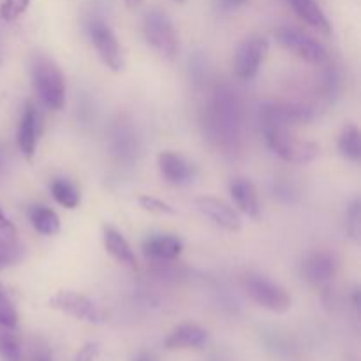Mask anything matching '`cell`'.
Listing matches in <instances>:
<instances>
[{
  "label": "cell",
  "mask_w": 361,
  "mask_h": 361,
  "mask_svg": "<svg viewBox=\"0 0 361 361\" xmlns=\"http://www.w3.org/2000/svg\"><path fill=\"white\" fill-rule=\"evenodd\" d=\"M32 85L42 104L60 111L66 104V80L60 67L48 56H35L32 62Z\"/></svg>",
  "instance_id": "1"
},
{
  "label": "cell",
  "mask_w": 361,
  "mask_h": 361,
  "mask_svg": "<svg viewBox=\"0 0 361 361\" xmlns=\"http://www.w3.org/2000/svg\"><path fill=\"white\" fill-rule=\"evenodd\" d=\"M264 140L270 150L286 162L293 164H305L314 161L319 155V147L312 141L298 140L295 134L289 133L288 127L263 126Z\"/></svg>",
  "instance_id": "2"
},
{
  "label": "cell",
  "mask_w": 361,
  "mask_h": 361,
  "mask_svg": "<svg viewBox=\"0 0 361 361\" xmlns=\"http://www.w3.org/2000/svg\"><path fill=\"white\" fill-rule=\"evenodd\" d=\"M143 34L148 44L166 59H175L180 41L175 25L161 9H152L143 18Z\"/></svg>",
  "instance_id": "3"
},
{
  "label": "cell",
  "mask_w": 361,
  "mask_h": 361,
  "mask_svg": "<svg viewBox=\"0 0 361 361\" xmlns=\"http://www.w3.org/2000/svg\"><path fill=\"white\" fill-rule=\"evenodd\" d=\"M243 289L254 303L270 312L284 314L291 307V298H289L288 291L264 275L249 274L243 279Z\"/></svg>",
  "instance_id": "4"
},
{
  "label": "cell",
  "mask_w": 361,
  "mask_h": 361,
  "mask_svg": "<svg viewBox=\"0 0 361 361\" xmlns=\"http://www.w3.org/2000/svg\"><path fill=\"white\" fill-rule=\"evenodd\" d=\"M275 39H277L286 49L295 53L296 56H300V59L305 60V62L314 63V66H321V63H324V60L328 59L326 48H324L317 39L305 34V32L300 30V28H277V30H275Z\"/></svg>",
  "instance_id": "5"
},
{
  "label": "cell",
  "mask_w": 361,
  "mask_h": 361,
  "mask_svg": "<svg viewBox=\"0 0 361 361\" xmlns=\"http://www.w3.org/2000/svg\"><path fill=\"white\" fill-rule=\"evenodd\" d=\"M49 307L60 310V312L69 314V316L76 317V319L85 321V323L97 324L104 321L102 310L88 296L76 291H69V289H62V291L55 293L49 298Z\"/></svg>",
  "instance_id": "6"
},
{
  "label": "cell",
  "mask_w": 361,
  "mask_h": 361,
  "mask_svg": "<svg viewBox=\"0 0 361 361\" xmlns=\"http://www.w3.org/2000/svg\"><path fill=\"white\" fill-rule=\"evenodd\" d=\"M88 35H90V41L94 44L95 51L101 56L102 63H104L108 69L118 71L123 69V55L122 48H120V42L116 39L115 32L111 30L109 25H106L104 21H92L88 25Z\"/></svg>",
  "instance_id": "7"
},
{
  "label": "cell",
  "mask_w": 361,
  "mask_h": 361,
  "mask_svg": "<svg viewBox=\"0 0 361 361\" xmlns=\"http://www.w3.org/2000/svg\"><path fill=\"white\" fill-rule=\"evenodd\" d=\"M268 39L254 35V37L245 39L238 46L233 59V69L240 80H252L259 73V67L263 63L264 56L268 53Z\"/></svg>",
  "instance_id": "8"
},
{
  "label": "cell",
  "mask_w": 361,
  "mask_h": 361,
  "mask_svg": "<svg viewBox=\"0 0 361 361\" xmlns=\"http://www.w3.org/2000/svg\"><path fill=\"white\" fill-rule=\"evenodd\" d=\"M157 166L162 178L171 185L187 187L196 180V166L175 152H161L157 157Z\"/></svg>",
  "instance_id": "9"
},
{
  "label": "cell",
  "mask_w": 361,
  "mask_h": 361,
  "mask_svg": "<svg viewBox=\"0 0 361 361\" xmlns=\"http://www.w3.org/2000/svg\"><path fill=\"white\" fill-rule=\"evenodd\" d=\"M41 130H42L41 111H39L37 106H35L34 102H27V104H25L23 113H21L20 126H18V133H16L18 148H20V152L27 159L34 157L35 147H37L39 136H41Z\"/></svg>",
  "instance_id": "10"
},
{
  "label": "cell",
  "mask_w": 361,
  "mask_h": 361,
  "mask_svg": "<svg viewBox=\"0 0 361 361\" xmlns=\"http://www.w3.org/2000/svg\"><path fill=\"white\" fill-rule=\"evenodd\" d=\"M338 268V261L335 254L326 250H317L309 254L302 264V274L307 282L314 286H321L330 282L335 277Z\"/></svg>",
  "instance_id": "11"
},
{
  "label": "cell",
  "mask_w": 361,
  "mask_h": 361,
  "mask_svg": "<svg viewBox=\"0 0 361 361\" xmlns=\"http://www.w3.org/2000/svg\"><path fill=\"white\" fill-rule=\"evenodd\" d=\"M196 207L201 214L207 215L210 221H214L215 224L228 229V231H238L242 228V219H240L238 212L233 207H229L228 203H224L222 200L210 196L197 197Z\"/></svg>",
  "instance_id": "12"
},
{
  "label": "cell",
  "mask_w": 361,
  "mask_h": 361,
  "mask_svg": "<svg viewBox=\"0 0 361 361\" xmlns=\"http://www.w3.org/2000/svg\"><path fill=\"white\" fill-rule=\"evenodd\" d=\"M143 254L155 261H173L182 254L183 242L173 235H152L141 245Z\"/></svg>",
  "instance_id": "13"
},
{
  "label": "cell",
  "mask_w": 361,
  "mask_h": 361,
  "mask_svg": "<svg viewBox=\"0 0 361 361\" xmlns=\"http://www.w3.org/2000/svg\"><path fill=\"white\" fill-rule=\"evenodd\" d=\"M102 243H104V249L108 250V254L113 259L118 261L123 267L130 268V270H136V254H134L129 242L123 238V235L118 229H115L113 226H104V228H102Z\"/></svg>",
  "instance_id": "14"
},
{
  "label": "cell",
  "mask_w": 361,
  "mask_h": 361,
  "mask_svg": "<svg viewBox=\"0 0 361 361\" xmlns=\"http://www.w3.org/2000/svg\"><path fill=\"white\" fill-rule=\"evenodd\" d=\"M208 341L207 330L192 323L180 324L176 326L168 338L164 341L166 349L169 351H178V349H201Z\"/></svg>",
  "instance_id": "15"
},
{
  "label": "cell",
  "mask_w": 361,
  "mask_h": 361,
  "mask_svg": "<svg viewBox=\"0 0 361 361\" xmlns=\"http://www.w3.org/2000/svg\"><path fill=\"white\" fill-rule=\"evenodd\" d=\"M229 190H231V197L236 207L240 208V212H243V214L252 219L259 217V200H257L256 187H254V183L250 180H233L231 185H229Z\"/></svg>",
  "instance_id": "16"
},
{
  "label": "cell",
  "mask_w": 361,
  "mask_h": 361,
  "mask_svg": "<svg viewBox=\"0 0 361 361\" xmlns=\"http://www.w3.org/2000/svg\"><path fill=\"white\" fill-rule=\"evenodd\" d=\"M291 7L295 9V13L298 14L300 20L303 23H307L309 27L316 28L321 34H330L331 27L330 21H328L326 14L323 13L319 6H317L316 0H289Z\"/></svg>",
  "instance_id": "17"
},
{
  "label": "cell",
  "mask_w": 361,
  "mask_h": 361,
  "mask_svg": "<svg viewBox=\"0 0 361 361\" xmlns=\"http://www.w3.org/2000/svg\"><path fill=\"white\" fill-rule=\"evenodd\" d=\"M28 219L30 224L39 235L44 236H55L60 233V217L56 212L51 208L44 207V204H35L28 210Z\"/></svg>",
  "instance_id": "18"
},
{
  "label": "cell",
  "mask_w": 361,
  "mask_h": 361,
  "mask_svg": "<svg viewBox=\"0 0 361 361\" xmlns=\"http://www.w3.org/2000/svg\"><path fill=\"white\" fill-rule=\"evenodd\" d=\"M49 190H51V196L55 197V201L59 204H62L63 208H69V210H74L78 208L81 201L80 190L76 189L73 182L66 178H55L49 185Z\"/></svg>",
  "instance_id": "19"
},
{
  "label": "cell",
  "mask_w": 361,
  "mask_h": 361,
  "mask_svg": "<svg viewBox=\"0 0 361 361\" xmlns=\"http://www.w3.org/2000/svg\"><path fill=\"white\" fill-rule=\"evenodd\" d=\"M338 150L348 161L358 162L361 159V134L355 123H348L338 137Z\"/></svg>",
  "instance_id": "20"
},
{
  "label": "cell",
  "mask_w": 361,
  "mask_h": 361,
  "mask_svg": "<svg viewBox=\"0 0 361 361\" xmlns=\"http://www.w3.org/2000/svg\"><path fill=\"white\" fill-rule=\"evenodd\" d=\"M23 254L25 249L16 242L14 235L0 231V270L20 263Z\"/></svg>",
  "instance_id": "21"
},
{
  "label": "cell",
  "mask_w": 361,
  "mask_h": 361,
  "mask_svg": "<svg viewBox=\"0 0 361 361\" xmlns=\"http://www.w3.org/2000/svg\"><path fill=\"white\" fill-rule=\"evenodd\" d=\"M0 326L7 330H14L18 326L16 307L2 284H0Z\"/></svg>",
  "instance_id": "22"
},
{
  "label": "cell",
  "mask_w": 361,
  "mask_h": 361,
  "mask_svg": "<svg viewBox=\"0 0 361 361\" xmlns=\"http://www.w3.org/2000/svg\"><path fill=\"white\" fill-rule=\"evenodd\" d=\"M20 342L11 330L0 326V356L7 361H20Z\"/></svg>",
  "instance_id": "23"
},
{
  "label": "cell",
  "mask_w": 361,
  "mask_h": 361,
  "mask_svg": "<svg viewBox=\"0 0 361 361\" xmlns=\"http://www.w3.org/2000/svg\"><path fill=\"white\" fill-rule=\"evenodd\" d=\"M137 201H140L141 208H145L147 212H150V214H157V215H175L176 210L171 207V204L164 203V201L157 200V197L154 196H148V194H143V196L137 197Z\"/></svg>",
  "instance_id": "24"
},
{
  "label": "cell",
  "mask_w": 361,
  "mask_h": 361,
  "mask_svg": "<svg viewBox=\"0 0 361 361\" xmlns=\"http://www.w3.org/2000/svg\"><path fill=\"white\" fill-rule=\"evenodd\" d=\"M30 0H2L0 6V16L6 21H14L28 9Z\"/></svg>",
  "instance_id": "25"
},
{
  "label": "cell",
  "mask_w": 361,
  "mask_h": 361,
  "mask_svg": "<svg viewBox=\"0 0 361 361\" xmlns=\"http://www.w3.org/2000/svg\"><path fill=\"white\" fill-rule=\"evenodd\" d=\"M348 231L353 238L358 242L361 233V204L360 201H355L353 207L348 212Z\"/></svg>",
  "instance_id": "26"
},
{
  "label": "cell",
  "mask_w": 361,
  "mask_h": 361,
  "mask_svg": "<svg viewBox=\"0 0 361 361\" xmlns=\"http://www.w3.org/2000/svg\"><path fill=\"white\" fill-rule=\"evenodd\" d=\"M99 353H101V345L95 344V342H88V344H85L83 348L76 353L74 361H95Z\"/></svg>",
  "instance_id": "27"
},
{
  "label": "cell",
  "mask_w": 361,
  "mask_h": 361,
  "mask_svg": "<svg viewBox=\"0 0 361 361\" xmlns=\"http://www.w3.org/2000/svg\"><path fill=\"white\" fill-rule=\"evenodd\" d=\"M247 0H215V6L217 9H221L222 13H231V11L238 9V7L245 6Z\"/></svg>",
  "instance_id": "28"
},
{
  "label": "cell",
  "mask_w": 361,
  "mask_h": 361,
  "mask_svg": "<svg viewBox=\"0 0 361 361\" xmlns=\"http://www.w3.org/2000/svg\"><path fill=\"white\" fill-rule=\"evenodd\" d=\"M0 231L2 233H9V235H16V231H14V226L13 222L9 221V219L4 215L2 208H0Z\"/></svg>",
  "instance_id": "29"
},
{
  "label": "cell",
  "mask_w": 361,
  "mask_h": 361,
  "mask_svg": "<svg viewBox=\"0 0 361 361\" xmlns=\"http://www.w3.org/2000/svg\"><path fill=\"white\" fill-rule=\"evenodd\" d=\"M130 361H159V360H157V356L154 355V353L141 351V353H137V355L134 356V358Z\"/></svg>",
  "instance_id": "30"
},
{
  "label": "cell",
  "mask_w": 361,
  "mask_h": 361,
  "mask_svg": "<svg viewBox=\"0 0 361 361\" xmlns=\"http://www.w3.org/2000/svg\"><path fill=\"white\" fill-rule=\"evenodd\" d=\"M4 168H6V154H4V150L0 148V173L4 171Z\"/></svg>",
  "instance_id": "31"
},
{
  "label": "cell",
  "mask_w": 361,
  "mask_h": 361,
  "mask_svg": "<svg viewBox=\"0 0 361 361\" xmlns=\"http://www.w3.org/2000/svg\"><path fill=\"white\" fill-rule=\"evenodd\" d=\"M127 6L130 7V9H134V7H137L141 4V0H126Z\"/></svg>",
  "instance_id": "32"
},
{
  "label": "cell",
  "mask_w": 361,
  "mask_h": 361,
  "mask_svg": "<svg viewBox=\"0 0 361 361\" xmlns=\"http://www.w3.org/2000/svg\"><path fill=\"white\" fill-rule=\"evenodd\" d=\"M39 361H48V360H46V358H41Z\"/></svg>",
  "instance_id": "33"
},
{
  "label": "cell",
  "mask_w": 361,
  "mask_h": 361,
  "mask_svg": "<svg viewBox=\"0 0 361 361\" xmlns=\"http://www.w3.org/2000/svg\"><path fill=\"white\" fill-rule=\"evenodd\" d=\"M175 2H183V0H175Z\"/></svg>",
  "instance_id": "34"
}]
</instances>
